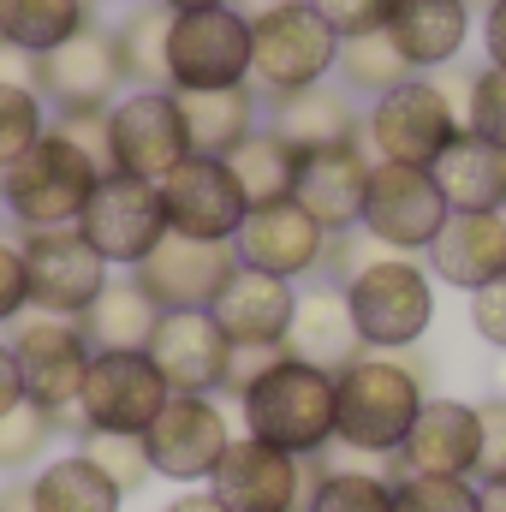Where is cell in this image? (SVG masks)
I'll use <instances>...</instances> for the list:
<instances>
[{"label": "cell", "mask_w": 506, "mask_h": 512, "mask_svg": "<svg viewBox=\"0 0 506 512\" xmlns=\"http://www.w3.org/2000/svg\"><path fill=\"white\" fill-rule=\"evenodd\" d=\"M423 382L411 364L364 352L334 376V441L364 459H399L417 411H423Z\"/></svg>", "instance_id": "1"}, {"label": "cell", "mask_w": 506, "mask_h": 512, "mask_svg": "<svg viewBox=\"0 0 506 512\" xmlns=\"http://www.w3.org/2000/svg\"><path fill=\"white\" fill-rule=\"evenodd\" d=\"M102 155L84 149L72 131L48 126L30 155H18L0 173V209L24 227V233H54V227H78L96 179H102Z\"/></svg>", "instance_id": "2"}, {"label": "cell", "mask_w": 506, "mask_h": 512, "mask_svg": "<svg viewBox=\"0 0 506 512\" xmlns=\"http://www.w3.org/2000/svg\"><path fill=\"white\" fill-rule=\"evenodd\" d=\"M239 417H245L251 441L280 447L292 459H316L322 447H334V376L280 352L239 393Z\"/></svg>", "instance_id": "3"}, {"label": "cell", "mask_w": 506, "mask_h": 512, "mask_svg": "<svg viewBox=\"0 0 506 512\" xmlns=\"http://www.w3.org/2000/svg\"><path fill=\"white\" fill-rule=\"evenodd\" d=\"M340 298L352 310V328H358L364 352H376V358L417 346L429 334V322H435V274L417 256L358 262L340 280Z\"/></svg>", "instance_id": "4"}, {"label": "cell", "mask_w": 506, "mask_h": 512, "mask_svg": "<svg viewBox=\"0 0 506 512\" xmlns=\"http://www.w3.org/2000/svg\"><path fill=\"white\" fill-rule=\"evenodd\" d=\"M334 60H340V36L310 0H274L268 12L251 18V78L274 102L328 84Z\"/></svg>", "instance_id": "5"}, {"label": "cell", "mask_w": 506, "mask_h": 512, "mask_svg": "<svg viewBox=\"0 0 506 512\" xmlns=\"http://www.w3.org/2000/svg\"><path fill=\"white\" fill-rule=\"evenodd\" d=\"M251 84V18L239 6L173 12L167 30V90H239Z\"/></svg>", "instance_id": "6"}, {"label": "cell", "mask_w": 506, "mask_h": 512, "mask_svg": "<svg viewBox=\"0 0 506 512\" xmlns=\"http://www.w3.org/2000/svg\"><path fill=\"white\" fill-rule=\"evenodd\" d=\"M185 155H191V137H185V114H179L173 90H131L102 114L108 173H131V179L161 185Z\"/></svg>", "instance_id": "7"}, {"label": "cell", "mask_w": 506, "mask_h": 512, "mask_svg": "<svg viewBox=\"0 0 506 512\" xmlns=\"http://www.w3.org/2000/svg\"><path fill=\"white\" fill-rule=\"evenodd\" d=\"M126 66L114 48V30H78L72 42H60L54 54L30 60V90L60 114V120H102L120 102Z\"/></svg>", "instance_id": "8"}, {"label": "cell", "mask_w": 506, "mask_h": 512, "mask_svg": "<svg viewBox=\"0 0 506 512\" xmlns=\"http://www.w3.org/2000/svg\"><path fill=\"white\" fill-rule=\"evenodd\" d=\"M12 358H18V382H24V399L48 417H72L78 411V393H84V376H90V340L78 322L66 316H24L12 322Z\"/></svg>", "instance_id": "9"}, {"label": "cell", "mask_w": 506, "mask_h": 512, "mask_svg": "<svg viewBox=\"0 0 506 512\" xmlns=\"http://www.w3.org/2000/svg\"><path fill=\"white\" fill-rule=\"evenodd\" d=\"M447 197L435 185L429 167H399V161H376L370 167V191H364V233L381 251L393 256H417L429 251L447 227Z\"/></svg>", "instance_id": "10"}, {"label": "cell", "mask_w": 506, "mask_h": 512, "mask_svg": "<svg viewBox=\"0 0 506 512\" xmlns=\"http://www.w3.org/2000/svg\"><path fill=\"white\" fill-rule=\"evenodd\" d=\"M459 137V108L435 78H405L399 90L376 96L370 108V149L399 167H435L447 143Z\"/></svg>", "instance_id": "11"}, {"label": "cell", "mask_w": 506, "mask_h": 512, "mask_svg": "<svg viewBox=\"0 0 506 512\" xmlns=\"http://www.w3.org/2000/svg\"><path fill=\"white\" fill-rule=\"evenodd\" d=\"M78 233L96 245V256L108 268H137L143 256L167 239V209H161V185L149 179H131V173H102L84 215H78Z\"/></svg>", "instance_id": "12"}, {"label": "cell", "mask_w": 506, "mask_h": 512, "mask_svg": "<svg viewBox=\"0 0 506 512\" xmlns=\"http://www.w3.org/2000/svg\"><path fill=\"white\" fill-rule=\"evenodd\" d=\"M24 274H30V310L36 316H66L84 322V310L108 292V262L78 227H54V233H24Z\"/></svg>", "instance_id": "13"}, {"label": "cell", "mask_w": 506, "mask_h": 512, "mask_svg": "<svg viewBox=\"0 0 506 512\" xmlns=\"http://www.w3.org/2000/svg\"><path fill=\"white\" fill-rule=\"evenodd\" d=\"M173 387L149 364V352H96L90 376L78 393V423L84 435H143L167 411Z\"/></svg>", "instance_id": "14"}, {"label": "cell", "mask_w": 506, "mask_h": 512, "mask_svg": "<svg viewBox=\"0 0 506 512\" xmlns=\"http://www.w3.org/2000/svg\"><path fill=\"white\" fill-rule=\"evenodd\" d=\"M233 423L215 399H197V393H173L167 411L143 429V453H149V471L191 489V483H209L215 465L227 459L233 447Z\"/></svg>", "instance_id": "15"}, {"label": "cell", "mask_w": 506, "mask_h": 512, "mask_svg": "<svg viewBox=\"0 0 506 512\" xmlns=\"http://www.w3.org/2000/svg\"><path fill=\"white\" fill-rule=\"evenodd\" d=\"M161 209H167V233L203 239V245H233L245 215H251L233 167L215 161V155H185L161 179Z\"/></svg>", "instance_id": "16"}, {"label": "cell", "mask_w": 506, "mask_h": 512, "mask_svg": "<svg viewBox=\"0 0 506 512\" xmlns=\"http://www.w3.org/2000/svg\"><path fill=\"white\" fill-rule=\"evenodd\" d=\"M233 268H239L233 245H203V239L167 233L155 251L131 268V280L155 298L161 316H173V310H209L221 298V286L233 280Z\"/></svg>", "instance_id": "17"}, {"label": "cell", "mask_w": 506, "mask_h": 512, "mask_svg": "<svg viewBox=\"0 0 506 512\" xmlns=\"http://www.w3.org/2000/svg\"><path fill=\"white\" fill-rule=\"evenodd\" d=\"M233 251H239L245 268H262L274 280H298V274H316L328 262L334 233L316 215H304L292 197H280V203H256L251 215H245Z\"/></svg>", "instance_id": "18"}, {"label": "cell", "mask_w": 506, "mask_h": 512, "mask_svg": "<svg viewBox=\"0 0 506 512\" xmlns=\"http://www.w3.org/2000/svg\"><path fill=\"white\" fill-rule=\"evenodd\" d=\"M209 495L227 512H304L310 477H304V459H292V453H280V447H262L251 435H239V441L227 447V459L215 465Z\"/></svg>", "instance_id": "19"}, {"label": "cell", "mask_w": 506, "mask_h": 512, "mask_svg": "<svg viewBox=\"0 0 506 512\" xmlns=\"http://www.w3.org/2000/svg\"><path fill=\"white\" fill-rule=\"evenodd\" d=\"M149 364L161 370V382L173 393L215 399V393H227L233 346H227V334L215 328L209 310H173V316H161V328L149 340Z\"/></svg>", "instance_id": "20"}, {"label": "cell", "mask_w": 506, "mask_h": 512, "mask_svg": "<svg viewBox=\"0 0 506 512\" xmlns=\"http://www.w3.org/2000/svg\"><path fill=\"white\" fill-rule=\"evenodd\" d=\"M292 310H298L292 280H274L262 268H245V262L233 268V280L209 304V316H215V328L227 334L233 352H280L286 328H292Z\"/></svg>", "instance_id": "21"}, {"label": "cell", "mask_w": 506, "mask_h": 512, "mask_svg": "<svg viewBox=\"0 0 506 512\" xmlns=\"http://www.w3.org/2000/svg\"><path fill=\"white\" fill-rule=\"evenodd\" d=\"M370 167L364 143H334V149H310L298 155V179H292V203L304 215H316L328 233H352L364 221V191H370Z\"/></svg>", "instance_id": "22"}, {"label": "cell", "mask_w": 506, "mask_h": 512, "mask_svg": "<svg viewBox=\"0 0 506 512\" xmlns=\"http://www.w3.org/2000/svg\"><path fill=\"white\" fill-rule=\"evenodd\" d=\"M477 453H483V417L465 399H423L399 465L411 477H477Z\"/></svg>", "instance_id": "23"}, {"label": "cell", "mask_w": 506, "mask_h": 512, "mask_svg": "<svg viewBox=\"0 0 506 512\" xmlns=\"http://www.w3.org/2000/svg\"><path fill=\"white\" fill-rule=\"evenodd\" d=\"M280 352L298 358V364H310V370H328V376H340L346 364L364 358V340H358V328H352V310H346L340 286H316V292L298 298Z\"/></svg>", "instance_id": "24"}, {"label": "cell", "mask_w": 506, "mask_h": 512, "mask_svg": "<svg viewBox=\"0 0 506 512\" xmlns=\"http://www.w3.org/2000/svg\"><path fill=\"white\" fill-rule=\"evenodd\" d=\"M423 256H429L435 280H447L459 292H477V286L506 274V215H447L441 239Z\"/></svg>", "instance_id": "25"}, {"label": "cell", "mask_w": 506, "mask_h": 512, "mask_svg": "<svg viewBox=\"0 0 506 512\" xmlns=\"http://www.w3.org/2000/svg\"><path fill=\"white\" fill-rule=\"evenodd\" d=\"M465 36H471V6L465 0H393L387 42L405 54L411 72H429V66L459 60Z\"/></svg>", "instance_id": "26"}, {"label": "cell", "mask_w": 506, "mask_h": 512, "mask_svg": "<svg viewBox=\"0 0 506 512\" xmlns=\"http://www.w3.org/2000/svg\"><path fill=\"white\" fill-rule=\"evenodd\" d=\"M429 173L453 215H501L506 209V149L471 137V131H459Z\"/></svg>", "instance_id": "27"}, {"label": "cell", "mask_w": 506, "mask_h": 512, "mask_svg": "<svg viewBox=\"0 0 506 512\" xmlns=\"http://www.w3.org/2000/svg\"><path fill=\"white\" fill-rule=\"evenodd\" d=\"M268 126L280 131L298 155H310V149H334V143H364L346 90H334V84H310V90H298V96H280Z\"/></svg>", "instance_id": "28"}, {"label": "cell", "mask_w": 506, "mask_h": 512, "mask_svg": "<svg viewBox=\"0 0 506 512\" xmlns=\"http://www.w3.org/2000/svg\"><path fill=\"white\" fill-rule=\"evenodd\" d=\"M78 328H84L90 352H149V340L161 328V310H155V298L126 274V280H108V292L84 310Z\"/></svg>", "instance_id": "29"}, {"label": "cell", "mask_w": 506, "mask_h": 512, "mask_svg": "<svg viewBox=\"0 0 506 512\" xmlns=\"http://www.w3.org/2000/svg\"><path fill=\"white\" fill-rule=\"evenodd\" d=\"M173 96H179V90H173ZM179 114H185L191 155L227 161V155L256 131V96H251V84H239V90H191V96H179Z\"/></svg>", "instance_id": "30"}, {"label": "cell", "mask_w": 506, "mask_h": 512, "mask_svg": "<svg viewBox=\"0 0 506 512\" xmlns=\"http://www.w3.org/2000/svg\"><path fill=\"white\" fill-rule=\"evenodd\" d=\"M90 30V0H0V48L42 60L60 42Z\"/></svg>", "instance_id": "31"}, {"label": "cell", "mask_w": 506, "mask_h": 512, "mask_svg": "<svg viewBox=\"0 0 506 512\" xmlns=\"http://www.w3.org/2000/svg\"><path fill=\"white\" fill-rule=\"evenodd\" d=\"M30 501L36 512H120L126 507V495L102 477V465L90 459V453H60V459H48L36 477H30Z\"/></svg>", "instance_id": "32"}, {"label": "cell", "mask_w": 506, "mask_h": 512, "mask_svg": "<svg viewBox=\"0 0 506 512\" xmlns=\"http://www.w3.org/2000/svg\"><path fill=\"white\" fill-rule=\"evenodd\" d=\"M227 167H233V179H239V191H245V203H280V197H292V179H298V149L280 137V131L256 126L233 155H227Z\"/></svg>", "instance_id": "33"}, {"label": "cell", "mask_w": 506, "mask_h": 512, "mask_svg": "<svg viewBox=\"0 0 506 512\" xmlns=\"http://www.w3.org/2000/svg\"><path fill=\"white\" fill-rule=\"evenodd\" d=\"M167 30H173V12L155 0V6H137L126 24L114 30V48H120V66L137 90H167Z\"/></svg>", "instance_id": "34"}, {"label": "cell", "mask_w": 506, "mask_h": 512, "mask_svg": "<svg viewBox=\"0 0 506 512\" xmlns=\"http://www.w3.org/2000/svg\"><path fill=\"white\" fill-rule=\"evenodd\" d=\"M334 72L346 78V90H364V96H387V90H399L405 78H417V72L405 66V54L387 42V30L340 42V60H334Z\"/></svg>", "instance_id": "35"}, {"label": "cell", "mask_w": 506, "mask_h": 512, "mask_svg": "<svg viewBox=\"0 0 506 512\" xmlns=\"http://www.w3.org/2000/svg\"><path fill=\"white\" fill-rule=\"evenodd\" d=\"M304 512H393V483L376 471H322L304 495Z\"/></svg>", "instance_id": "36"}, {"label": "cell", "mask_w": 506, "mask_h": 512, "mask_svg": "<svg viewBox=\"0 0 506 512\" xmlns=\"http://www.w3.org/2000/svg\"><path fill=\"white\" fill-rule=\"evenodd\" d=\"M42 131H48V102H42L30 84L0 78V173H6L18 155H30V149L42 143Z\"/></svg>", "instance_id": "37"}, {"label": "cell", "mask_w": 506, "mask_h": 512, "mask_svg": "<svg viewBox=\"0 0 506 512\" xmlns=\"http://www.w3.org/2000/svg\"><path fill=\"white\" fill-rule=\"evenodd\" d=\"M60 435V417H48V411H36L30 399L18 405V411H6L0 417V471H30L42 453H48V441Z\"/></svg>", "instance_id": "38"}, {"label": "cell", "mask_w": 506, "mask_h": 512, "mask_svg": "<svg viewBox=\"0 0 506 512\" xmlns=\"http://www.w3.org/2000/svg\"><path fill=\"white\" fill-rule=\"evenodd\" d=\"M78 453H90V459L102 465V477H108L120 495H137L143 483H155L149 453H143V435H84Z\"/></svg>", "instance_id": "39"}, {"label": "cell", "mask_w": 506, "mask_h": 512, "mask_svg": "<svg viewBox=\"0 0 506 512\" xmlns=\"http://www.w3.org/2000/svg\"><path fill=\"white\" fill-rule=\"evenodd\" d=\"M393 512H483L471 477H399L393 483Z\"/></svg>", "instance_id": "40"}, {"label": "cell", "mask_w": 506, "mask_h": 512, "mask_svg": "<svg viewBox=\"0 0 506 512\" xmlns=\"http://www.w3.org/2000/svg\"><path fill=\"white\" fill-rule=\"evenodd\" d=\"M465 131L506 149V66H483L471 78V102H465Z\"/></svg>", "instance_id": "41"}, {"label": "cell", "mask_w": 506, "mask_h": 512, "mask_svg": "<svg viewBox=\"0 0 506 512\" xmlns=\"http://www.w3.org/2000/svg\"><path fill=\"white\" fill-rule=\"evenodd\" d=\"M310 6L328 18V30H334L340 42L376 36V30H387V18H393V0H310Z\"/></svg>", "instance_id": "42"}, {"label": "cell", "mask_w": 506, "mask_h": 512, "mask_svg": "<svg viewBox=\"0 0 506 512\" xmlns=\"http://www.w3.org/2000/svg\"><path fill=\"white\" fill-rule=\"evenodd\" d=\"M30 310V274H24V251L12 239H0V328L24 322Z\"/></svg>", "instance_id": "43"}, {"label": "cell", "mask_w": 506, "mask_h": 512, "mask_svg": "<svg viewBox=\"0 0 506 512\" xmlns=\"http://www.w3.org/2000/svg\"><path fill=\"white\" fill-rule=\"evenodd\" d=\"M471 328H477V340H483V346L506 352V274L471 292Z\"/></svg>", "instance_id": "44"}, {"label": "cell", "mask_w": 506, "mask_h": 512, "mask_svg": "<svg viewBox=\"0 0 506 512\" xmlns=\"http://www.w3.org/2000/svg\"><path fill=\"white\" fill-rule=\"evenodd\" d=\"M483 417V453H477V477H506V399H483L477 405Z\"/></svg>", "instance_id": "45"}, {"label": "cell", "mask_w": 506, "mask_h": 512, "mask_svg": "<svg viewBox=\"0 0 506 512\" xmlns=\"http://www.w3.org/2000/svg\"><path fill=\"white\" fill-rule=\"evenodd\" d=\"M483 48H489V66H506V0H489L483 12Z\"/></svg>", "instance_id": "46"}, {"label": "cell", "mask_w": 506, "mask_h": 512, "mask_svg": "<svg viewBox=\"0 0 506 512\" xmlns=\"http://www.w3.org/2000/svg\"><path fill=\"white\" fill-rule=\"evenodd\" d=\"M24 405V382H18V358H12V346L0 340V417L6 411H18Z\"/></svg>", "instance_id": "47"}, {"label": "cell", "mask_w": 506, "mask_h": 512, "mask_svg": "<svg viewBox=\"0 0 506 512\" xmlns=\"http://www.w3.org/2000/svg\"><path fill=\"white\" fill-rule=\"evenodd\" d=\"M161 512H227V507H221L209 489H185V495H173V501H167Z\"/></svg>", "instance_id": "48"}, {"label": "cell", "mask_w": 506, "mask_h": 512, "mask_svg": "<svg viewBox=\"0 0 506 512\" xmlns=\"http://www.w3.org/2000/svg\"><path fill=\"white\" fill-rule=\"evenodd\" d=\"M477 507H483V512H506V477H483Z\"/></svg>", "instance_id": "49"}, {"label": "cell", "mask_w": 506, "mask_h": 512, "mask_svg": "<svg viewBox=\"0 0 506 512\" xmlns=\"http://www.w3.org/2000/svg\"><path fill=\"white\" fill-rule=\"evenodd\" d=\"M167 12H209V6H233V0H161Z\"/></svg>", "instance_id": "50"}, {"label": "cell", "mask_w": 506, "mask_h": 512, "mask_svg": "<svg viewBox=\"0 0 506 512\" xmlns=\"http://www.w3.org/2000/svg\"><path fill=\"white\" fill-rule=\"evenodd\" d=\"M501 399H506V364H501Z\"/></svg>", "instance_id": "51"}]
</instances>
